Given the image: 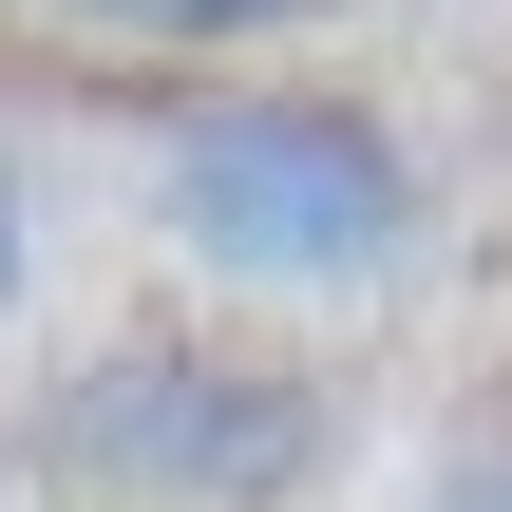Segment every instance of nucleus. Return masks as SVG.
Listing matches in <instances>:
<instances>
[{
	"label": "nucleus",
	"instance_id": "2",
	"mask_svg": "<svg viewBox=\"0 0 512 512\" xmlns=\"http://www.w3.org/2000/svg\"><path fill=\"white\" fill-rule=\"evenodd\" d=\"M152 209L209 285H380L418 247V152L342 76H228V95L171 114Z\"/></svg>",
	"mask_w": 512,
	"mask_h": 512
},
{
	"label": "nucleus",
	"instance_id": "1",
	"mask_svg": "<svg viewBox=\"0 0 512 512\" xmlns=\"http://www.w3.org/2000/svg\"><path fill=\"white\" fill-rule=\"evenodd\" d=\"M38 475L76 512H323L342 475V399L285 342H209V323H133L38 399Z\"/></svg>",
	"mask_w": 512,
	"mask_h": 512
},
{
	"label": "nucleus",
	"instance_id": "3",
	"mask_svg": "<svg viewBox=\"0 0 512 512\" xmlns=\"http://www.w3.org/2000/svg\"><path fill=\"white\" fill-rule=\"evenodd\" d=\"M95 38H171V57H247V38H304L323 0H76Z\"/></svg>",
	"mask_w": 512,
	"mask_h": 512
},
{
	"label": "nucleus",
	"instance_id": "4",
	"mask_svg": "<svg viewBox=\"0 0 512 512\" xmlns=\"http://www.w3.org/2000/svg\"><path fill=\"white\" fill-rule=\"evenodd\" d=\"M19 285H38V209H19V171H0V323H19Z\"/></svg>",
	"mask_w": 512,
	"mask_h": 512
}]
</instances>
